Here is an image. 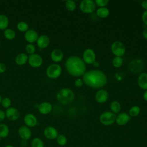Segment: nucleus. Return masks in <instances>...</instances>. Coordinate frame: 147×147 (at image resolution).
<instances>
[{
  "instance_id": "nucleus-1",
  "label": "nucleus",
  "mask_w": 147,
  "mask_h": 147,
  "mask_svg": "<svg viewBox=\"0 0 147 147\" xmlns=\"http://www.w3.org/2000/svg\"><path fill=\"white\" fill-rule=\"evenodd\" d=\"M82 80L87 86L93 88H101L107 82L106 74L102 71L92 69L86 72L82 76Z\"/></svg>"
},
{
  "instance_id": "nucleus-2",
  "label": "nucleus",
  "mask_w": 147,
  "mask_h": 147,
  "mask_svg": "<svg viewBox=\"0 0 147 147\" xmlns=\"http://www.w3.org/2000/svg\"><path fill=\"white\" fill-rule=\"evenodd\" d=\"M65 67L68 73L75 77L83 76L86 69V66L83 59L76 56L69 57L65 61Z\"/></svg>"
},
{
  "instance_id": "nucleus-3",
  "label": "nucleus",
  "mask_w": 147,
  "mask_h": 147,
  "mask_svg": "<svg viewBox=\"0 0 147 147\" xmlns=\"http://www.w3.org/2000/svg\"><path fill=\"white\" fill-rule=\"evenodd\" d=\"M75 98L73 91L68 88H63L58 91L56 94V99L59 103L66 105L71 103Z\"/></svg>"
},
{
  "instance_id": "nucleus-4",
  "label": "nucleus",
  "mask_w": 147,
  "mask_h": 147,
  "mask_svg": "<svg viewBox=\"0 0 147 147\" xmlns=\"http://www.w3.org/2000/svg\"><path fill=\"white\" fill-rule=\"evenodd\" d=\"M115 114L111 111H105L102 113L99 117V120L102 124L105 126H109L115 122Z\"/></svg>"
},
{
  "instance_id": "nucleus-5",
  "label": "nucleus",
  "mask_w": 147,
  "mask_h": 147,
  "mask_svg": "<svg viewBox=\"0 0 147 147\" xmlns=\"http://www.w3.org/2000/svg\"><path fill=\"white\" fill-rule=\"evenodd\" d=\"M61 67L57 64H52L48 67L46 70L47 76L51 79H56L61 74Z\"/></svg>"
},
{
  "instance_id": "nucleus-6",
  "label": "nucleus",
  "mask_w": 147,
  "mask_h": 147,
  "mask_svg": "<svg viewBox=\"0 0 147 147\" xmlns=\"http://www.w3.org/2000/svg\"><path fill=\"white\" fill-rule=\"evenodd\" d=\"M80 10L84 13H92L96 8V4L92 0H83L79 5Z\"/></svg>"
},
{
  "instance_id": "nucleus-7",
  "label": "nucleus",
  "mask_w": 147,
  "mask_h": 147,
  "mask_svg": "<svg viewBox=\"0 0 147 147\" xmlns=\"http://www.w3.org/2000/svg\"><path fill=\"white\" fill-rule=\"evenodd\" d=\"M111 51L115 56L121 57L125 54L126 48L123 43L119 41H116L111 44Z\"/></svg>"
},
{
  "instance_id": "nucleus-8",
  "label": "nucleus",
  "mask_w": 147,
  "mask_h": 147,
  "mask_svg": "<svg viewBox=\"0 0 147 147\" xmlns=\"http://www.w3.org/2000/svg\"><path fill=\"white\" fill-rule=\"evenodd\" d=\"M96 55L94 51L91 48H87L84 50L83 53V60L85 64H93L95 61Z\"/></svg>"
},
{
  "instance_id": "nucleus-9",
  "label": "nucleus",
  "mask_w": 147,
  "mask_h": 147,
  "mask_svg": "<svg viewBox=\"0 0 147 147\" xmlns=\"http://www.w3.org/2000/svg\"><path fill=\"white\" fill-rule=\"evenodd\" d=\"M28 61L31 67L33 68H38L42 65L43 60L40 55L34 53L28 56Z\"/></svg>"
},
{
  "instance_id": "nucleus-10",
  "label": "nucleus",
  "mask_w": 147,
  "mask_h": 147,
  "mask_svg": "<svg viewBox=\"0 0 147 147\" xmlns=\"http://www.w3.org/2000/svg\"><path fill=\"white\" fill-rule=\"evenodd\" d=\"M43 134L45 137L48 140H55L59 135L57 130L52 126H47L44 129Z\"/></svg>"
},
{
  "instance_id": "nucleus-11",
  "label": "nucleus",
  "mask_w": 147,
  "mask_h": 147,
  "mask_svg": "<svg viewBox=\"0 0 147 147\" xmlns=\"http://www.w3.org/2000/svg\"><path fill=\"white\" fill-rule=\"evenodd\" d=\"M6 117L10 121L17 120L20 115V111L15 107H9L6 109L5 111Z\"/></svg>"
},
{
  "instance_id": "nucleus-12",
  "label": "nucleus",
  "mask_w": 147,
  "mask_h": 147,
  "mask_svg": "<svg viewBox=\"0 0 147 147\" xmlns=\"http://www.w3.org/2000/svg\"><path fill=\"white\" fill-rule=\"evenodd\" d=\"M18 133L22 140L27 141L31 138L32 131L29 127L26 126H21L18 130Z\"/></svg>"
},
{
  "instance_id": "nucleus-13",
  "label": "nucleus",
  "mask_w": 147,
  "mask_h": 147,
  "mask_svg": "<svg viewBox=\"0 0 147 147\" xmlns=\"http://www.w3.org/2000/svg\"><path fill=\"white\" fill-rule=\"evenodd\" d=\"M109 98L108 92L104 89L99 90L95 95V100L99 103H105Z\"/></svg>"
},
{
  "instance_id": "nucleus-14",
  "label": "nucleus",
  "mask_w": 147,
  "mask_h": 147,
  "mask_svg": "<svg viewBox=\"0 0 147 147\" xmlns=\"http://www.w3.org/2000/svg\"><path fill=\"white\" fill-rule=\"evenodd\" d=\"M24 123L28 127H33L37 124V119L36 117L31 113L26 114L24 117Z\"/></svg>"
},
{
  "instance_id": "nucleus-15",
  "label": "nucleus",
  "mask_w": 147,
  "mask_h": 147,
  "mask_svg": "<svg viewBox=\"0 0 147 147\" xmlns=\"http://www.w3.org/2000/svg\"><path fill=\"white\" fill-rule=\"evenodd\" d=\"M25 39L29 44H32L36 41L38 37V34L34 29H29L25 33Z\"/></svg>"
},
{
  "instance_id": "nucleus-16",
  "label": "nucleus",
  "mask_w": 147,
  "mask_h": 147,
  "mask_svg": "<svg viewBox=\"0 0 147 147\" xmlns=\"http://www.w3.org/2000/svg\"><path fill=\"white\" fill-rule=\"evenodd\" d=\"M130 116L126 113H121L116 116L115 122L119 126H123L127 124L130 120Z\"/></svg>"
},
{
  "instance_id": "nucleus-17",
  "label": "nucleus",
  "mask_w": 147,
  "mask_h": 147,
  "mask_svg": "<svg viewBox=\"0 0 147 147\" xmlns=\"http://www.w3.org/2000/svg\"><path fill=\"white\" fill-rule=\"evenodd\" d=\"M50 43V39L49 37L45 34H42L38 36L37 40V45L40 49L47 48Z\"/></svg>"
},
{
  "instance_id": "nucleus-18",
  "label": "nucleus",
  "mask_w": 147,
  "mask_h": 147,
  "mask_svg": "<svg viewBox=\"0 0 147 147\" xmlns=\"http://www.w3.org/2000/svg\"><path fill=\"white\" fill-rule=\"evenodd\" d=\"M52 106L48 102H43L38 105V110L42 114H48L52 111Z\"/></svg>"
},
{
  "instance_id": "nucleus-19",
  "label": "nucleus",
  "mask_w": 147,
  "mask_h": 147,
  "mask_svg": "<svg viewBox=\"0 0 147 147\" xmlns=\"http://www.w3.org/2000/svg\"><path fill=\"white\" fill-rule=\"evenodd\" d=\"M64 57L63 51L60 49H53L51 53V58L52 60L55 63H59L61 61Z\"/></svg>"
},
{
  "instance_id": "nucleus-20",
  "label": "nucleus",
  "mask_w": 147,
  "mask_h": 147,
  "mask_svg": "<svg viewBox=\"0 0 147 147\" xmlns=\"http://www.w3.org/2000/svg\"><path fill=\"white\" fill-rule=\"evenodd\" d=\"M138 84L139 87L147 90V74L145 72L141 73L138 78Z\"/></svg>"
},
{
  "instance_id": "nucleus-21",
  "label": "nucleus",
  "mask_w": 147,
  "mask_h": 147,
  "mask_svg": "<svg viewBox=\"0 0 147 147\" xmlns=\"http://www.w3.org/2000/svg\"><path fill=\"white\" fill-rule=\"evenodd\" d=\"M28 60V55L25 53H19L16 57L15 61L18 65H23L26 63Z\"/></svg>"
},
{
  "instance_id": "nucleus-22",
  "label": "nucleus",
  "mask_w": 147,
  "mask_h": 147,
  "mask_svg": "<svg viewBox=\"0 0 147 147\" xmlns=\"http://www.w3.org/2000/svg\"><path fill=\"white\" fill-rule=\"evenodd\" d=\"M9 24L8 17L4 15H0V30H5L8 27Z\"/></svg>"
},
{
  "instance_id": "nucleus-23",
  "label": "nucleus",
  "mask_w": 147,
  "mask_h": 147,
  "mask_svg": "<svg viewBox=\"0 0 147 147\" xmlns=\"http://www.w3.org/2000/svg\"><path fill=\"white\" fill-rule=\"evenodd\" d=\"M96 14L98 17L101 18H105L109 16V10L106 7H99L98 9H97Z\"/></svg>"
},
{
  "instance_id": "nucleus-24",
  "label": "nucleus",
  "mask_w": 147,
  "mask_h": 147,
  "mask_svg": "<svg viewBox=\"0 0 147 147\" xmlns=\"http://www.w3.org/2000/svg\"><path fill=\"white\" fill-rule=\"evenodd\" d=\"M9 134V128L6 124H0V138H4L7 137Z\"/></svg>"
},
{
  "instance_id": "nucleus-25",
  "label": "nucleus",
  "mask_w": 147,
  "mask_h": 147,
  "mask_svg": "<svg viewBox=\"0 0 147 147\" xmlns=\"http://www.w3.org/2000/svg\"><path fill=\"white\" fill-rule=\"evenodd\" d=\"M3 34L6 38L10 40L14 39L16 37V32L14 30L10 28H7L5 29L3 32Z\"/></svg>"
},
{
  "instance_id": "nucleus-26",
  "label": "nucleus",
  "mask_w": 147,
  "mask_h": 147,
  "mask_svg": "<svg viewBox=\"0 0 147 147\" xmlns=\"http://www.w3.org/2000/svg\"><path fill=\"white\" fill-rule=\"evenodd\" d=\"M110 109L111 110V112H113L114 114L119 113V112L121 110L120 103L117 100L113 101L110 104Z\"/></svg>"
},
{
  "instance_id": "nucleus-27",
  "label": "nucleus",
  "mask_w": 147,
  "mask_h": 147,
  "mask_svg": "<svg viewBox=\"0 0 147 147\" xmlns=\"http://www.w3.org/2000/svg\"><path fill=\"white\" fill-rule=\"evenodd\" d=\"M31 147H44V143L40 138L35 137L31 142Z\"/></svg>"
},
{
  "instance_id": "nucleus-28",
  "label": "nucleus",
  "mask_w": 147,
  "mask_h": 147,
  "mask_svg": "<svg viewBox=\"0 0 147 147\" xmlns=\"http://www.w3.org/2000/svg\"><path fill=\"white\" fill-rule=\"evenodd\" d=\"M56 139L57 143L60 146H65L67 143V138L64 134H59Z\"/></svg>"
},
{
  "instance_id": "nucleus-29",
  "label": "nucleus",
  "mask_w": 147,
  "mask_h": 147,
  "mask_svg": "<svg viewBox=\"0 0 147 147\" xmlns=\"http://www.w3.org/2000/svg\"><path fill=\"white\" fill-rule=\"evenodd\" d=\"M17 28L18 30L21 32H26L29 29V26L28 24L25 21H20L17 25Z\"/></svg>"
},
{
  "instance_id": "nucleus-30",
  "label": "nucleus",
  "mask_w": 147,
  "mask_h": 147,
  "mask_svg": "<svg viewBox=\"0 0 147 147\" xmlns=\"http://www.w3.org/2000/svg\"><path fill=\"white\" fill-rule=\"evenodd\" d=\"M140 107L138 106H134L130 108L129 111V115L132 117H137L140 113Z\"/></svg>"
},
{
  "instance_id": "nucleus-31",
  "label": "nucleus",
  "mask_w": 147,
  "mask_h": 147,
  "mask_svg": "<svg viewBox=\"0 0 147 147\" xmlns=\"http://www.w3.org/2000/svg\"><path fill=\"white\" fill-rule=\"evenodd\" d=\"M65 7L66 9L71 11H72L74 10H75L76 7V3L75 2V1H72V0H68L67 1L65 2Z\"/></svg>"
},
{
  "instance_id": "nucleus-32",
  "label": "nucleus",
  "mask_w": 147,
  "mask_h": 147,
  "mask_svg": "<svg viewBox=\"0 0 147 147\" xmlns=\"http://www.w3.org/2000/svg\"><path fill=\"white\" fill-rule=\"evenodd\" d=\"M113 65L115 68H119L120 67L123 63V60L121 58V57H118L115 56L114 57L112 61Z\"/></svg>"
},
{
  "instance_id": "nucleus-33",
  "label": "nucleus",
  "mask_w": 147,
  "mask_h": 147,
  "mask_svg": "<svg viewBox=\"0 0 147 147\" xmlns=\"http://www.w3.org/2000/svg\"><path fill=\"white\" fill-rule=\"evenodd\" d=\"M1 104H2V106L4 108L8 109V108L10 107V105L11 104V99L9 98H8V97H5V98L2 99Z\"/></svg>"
},
{
  "instance_id": "nucleus-34",
  "label": "nucleus",
  "mask_w": 147,
  "mask_h": 147,
  "mask_svg": "<svg viewBox=\"0 0 147 147\" xmlns=\"http://www.w3.org/2000/svg\"><path fill=\"white\" fill-rule=\"evenodd\" d=\"M25 50H26V53H28V54H29L30 55L34 53V52L36 51V48L33 44L29 43L26 45Z\"/></svg>"
},
{
  "instance_id": "nucleus-35",
  "label": "nucleus",
  "mask_w": 147,
  "mask_h": 147,
  "mask_svg": "<svg viewBox=\"0 0 147 147\" xmlns=\"http://www.w3.org/2000/svg\"><path fill=\"white\" fill-rule=\"evenodd\" d=\"M95 3L96 5H97L98 6L100 7H105V6L107 5V4L109 3V1L108 0H96L95 1Z\"/></svg>"
},
{
  "instance_id": "nucleus-36",
  "label": "nucleus",
  "mask_w": 147,
  "mask_h": 147,
  "mask_svg": "<svg viewBox=\"0 0 147 147\" xmlns=\"http://www.w3.org/2000/svg\"><path fill=\"white\" fill-rule=\"evenodd\" d=\"M83 82L82 80V79H77L75 82H74V85L75 86L77 87H80L83 86Z\"/></svg>"
},
{
  "instance_id": "nucleus-37",
  "label": "nucleus",
  "mask_w": 147,
  "mask_h": 147,
  "mask_svg": "<svg viewBox=\"0 0 147 147\" xmlns=\"http://www.w3.org/2000/svg\"><path fill=\"white\" fill-rule=\"evenodd\" d=\"M142 20L144 24L147 26V10H145L142 14Z\"/></svg>"
},
{
  "instance_id": "nucleus-38",
  "label": "nucleus",
  "mask_w": 147,
  "mask_h": 147,
  "mask_svg": "<svg viewBox=\"0 0 147 147\" xmlns=\"http://www.w3.org/2000/svg\"><path fill=\"white\" fill-rule=\"evenodd\" d=\"M6 67L4 63H0V74L3 73L6 71Z\"/></svg>"
},
{
  "instance_id": "nucleus-39",
  "label": "nucleus",
  "mask_w": 147,
  "mask_h": 147,
  "mask_svg": "<svg viewBox=\"0 0 147 147\" xmlns=\"http://www.w3.org/2000/svg\"><path fill=\"white\" fill-rule=\"evenodd\" d=\"M6 117L5 115V112L3 111V110H0V122L3 121Z\"/></svg>"
},
{
  "instance_id": "nucleus-40",
  "label": "nucleus",
  "mask_w": 147,
  "mask_h": 147,
  "mask_svg": "<svg viewBox=\"0 0 147 147\" xmlns=\"http://www.w3.org/2000/svg\"><path fill=\"white\" fill-rule=\"evenodd\" d=\"M142 36L145 39L147 40V27L145 28L142 31Z\"/></svg>"
},
{
  "instance_id": "nucleus-41",
  "label": "nucleus",
  "mask_w": 147,
  "mask_h": 147,
  "mask_svg": "<svg viewBox=\"0 0 147 147\" xmlns=\"http://www.w3.org/2000/svg\"><path fill=\"white\" fill-rule=\"evenodd\" d=\"M141 6L143 9H144L145 10H147V1H144L141 3Z\"/></svg>"
},
{
  "instance_id": "nucleus-42",
  "label": "nucleus",
  "mask_w": 147,
  "mask_h": 147,
  "mask_svg": "<svg viewBox=\"0 0 147 147\" xmlns=\"http://www.w3.org/2000/svg\"><path fill=\"white\" fill-rule=\"evenodd\" d=\"M143 98H144V99L145 101L147 102V90H146V91L144 92V94H143Z\"/></svg>"
},
{
  "instance_id": "nucleus-43",
  "label": "nucleus",
  "mask_w": 147,
  "mask_h": 147,
  "mask_svg": "<svg viewBox=\"0 0 147 147\" xmlns=\"http://www.w3.org/2000/svg\"><path fill=\"white\" fill-rule=\"evenodd\" d=\"M93 65L95 67H99V63L98 62V61H95L94 63H93Z\"/></svg>"
},
{
  "instance_id": "nucleus-44",
  "label": "nucleus",
  "mask_w": 147,
  "mask_h": 147,
  "mask_svg": "<svg viewBox=\"0 0 147 147\" xmlns=\"http://www.w3.org/2000/svg\"><path fill=\"white\" fill-rule=\"evenodd\" d=\"M4 147H14V146H13L12 145H6Z\"/></svg>"
},
{
  "instance_id": "nucleus-45",
  "label": "nucleus",
  "mask_w": 147,
  "mask_h": 147,
  "mask_svg": "<svg viewBox=\"0 0 147 147\" xmlns=\"http://www.w3.org/2000/svg\"><path fill=\"white\" fill-rule=\"evenodd\" d=\"M1 100H2V97H1V96L0 95V103H1Z\"/></svg>"
},
{
  "instance_id": "nucleus-46",
  "label": "nucleus",
  "mask_w": 147,
  "mask_h": 147,
  "mask_svg": "<svg viewBox=\"0 0 147 147\" xmlns=\"http://www.w3.org/2000/svg\"><path fill=\"white\" fill-rule=\"evenodd\" d=\"M0 45H1V42H0Z\"/></svg>"
}]
</instances>
